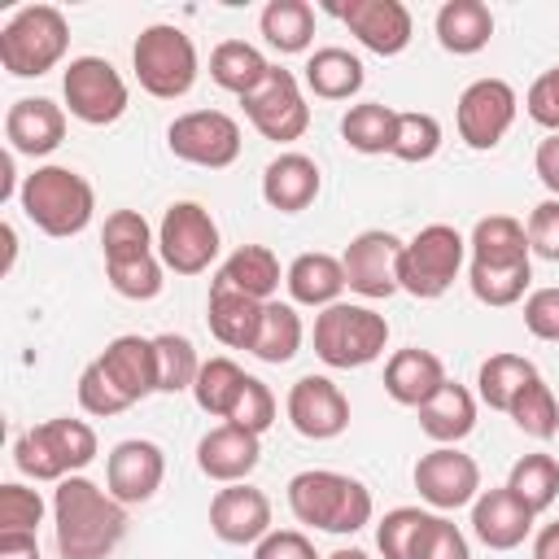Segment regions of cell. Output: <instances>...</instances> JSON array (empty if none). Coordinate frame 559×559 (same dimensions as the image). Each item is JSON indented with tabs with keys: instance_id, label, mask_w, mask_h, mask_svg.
Here are the masks:
<instances>
[{
	"instance_id": "cell-32",
	"label": "cell",
	"mask_w": 559,
	"mask_h": 559,
	"mask_svg": "<svg viewBox=\"0 0 559 559\" xmlns=\"http://www.w3.org/2000/svg\"><path fill=\"white\" fill-rule=\"evenodd\" d=\"M362 61L349 52V48H314L306 57V87L319 96V100H349L362 92Z\"/></svg>"
},
{
	"instance_id": "cell-30",
	"label": "cell",
	"mask_w": 559,
	"mask_h": 559,
	"mask_svg": "<svg viewBox=\"0 0 559 559\" xmlns=\"http://www.w3.org/2000/svg\"><path fill=\"white\" fill-rule=\"evenodd\" d=\"M419 428H424L432 441H441V445H459V441L476 428V397H472L463 384L445 380V384L419 406Z\"/></svg>"
},
{
	"instance_id": "cell-47",
	"label": "cell",
	"mask_w": 559,
	"mask_h": 559,
	"mask_svg": "<svg viewBox=\"0 0 559 559\" xmlns=\"http://www.w3.org/2000/svg\"><path fill=\"white\" fill-rule=\"evenodd\" d=\"M39 524H44L39 489H26L17 480L0 485V533H35Z\"/></svg>"
},
{
	"instance_id": "cell-8",
	"label": "cell",
	"mask_w": 559,
	"mask_h": 559,
	"mask_svg": "<svg viewBox=\"0 0 559 559\" xmlns=\"http://www.w3.org/2000/svg\"><path fill=\"white\" fill-rule=\"evenodd\" d=\"M467 240L459 236V227L450 223H428L419 227L406 245H402V262H397V288L419 297V301H437L445 297V288L459 280Z\"/></svg>"
},
{
	"instance_id": "cell-28",
	"label": "cell",
	"mask_w": 559,
	"mask_h": 559,
	"mask_svg": "<svg viewBox=\"0 0 559 559\" xmlns=\"http://www.w3.org/2000/svg\"><path fill=\"white\" fill-rule=\"evenodd\" d=\"M467 253H472V266H520V262H533L528 231L511 214H485L467 236Z\"/></svg>"
},
{
	"instance_id": "cell-4",
	"label": "cell",
	"mask_w": 559,
	"mask_h": 559,
	"mask_svg": "<svg viewBox=\"0 0 559 559\" xmlns=\"http://www.w3.org/2000/svg\"><path fill=\"white\" fill-rule=\"evenodd\" d=\"M70 48V22L57 4H26L0 26V66L13 79H39L61 66Z\"/></svg>"
},
{
	"instance_id": "cell-6",
	"label": "cell",
	"mask_w": 559,
	"mask_h": 559,
	"mask_svg": "<svg viewBox=\"0 0 559 559\" xmlns=\"http://www.w3.org/2000/svg\"><path fill=\"white\" fill-rule=\"evenodd\" d=\"M384 345H389V319L376 314L371 306L336 301L314 314V354L336 371L376 362L384 354Z\"/></svg>"
},
{
	"instance_id": "cell-55",
	"label": "cell",
	"mask_w": 559,
	"mask_h": 559,
	"mask_svg": "<svg viewBox=\"0 0 559 559\" xmlns=\"http://www.w3.org/2000/svg\"><path fill=\"white\" fill-rule=\"evenodd\" d=\"M533 170H537V179L546 183V192L559 197V135H546V140L537 144V153H533Z\"/></svg>"
},
{
	"instance_id": "cell-34",
	"label": "cell",
	"mask_w": 559,
	"mask_h": 559,
	"mask_svg": "<svg viewBox=\"0 0 559 559\" xmlns=\"http://www.w3.org/2000/svg\"><path fill=\"white\" fill-rule=\"evenodd\" d=\"M393 135H397V109H389L384 100H358L345 109L341 118V140L354 153H393Z\"/></svg>"
},
{
	"instance_id": "cell-22",
	"label": "cell",
	"mask_w": 559,
	"mask_h": 559,
	"mask_svg": "<svg viewBox=\"0 0 559 559\" xmlns=\"http://www.w3.org/2000/svg\"><path fill=\"white\" fill-rule=\"evenodd\" d=\"M533 524H537V515L507 485L480 489L476 502H472V533L489 550H515V546H524V537L533 533Z\"/></svg>"
},
{
	"instance_id": "cell-45",
	"label": "cell",
	"mask_w": 559,
	"mask_h": 559,
	"mask_svg": "<svg viewBox=\"0 0 559 559\" xmlns=\"http://www.w3.org/2000/svg\"><path fill=\"white\" fill-rule=\"evenodd\" d=\"M162 258L157 253H144V258H131V262H105V275H109V288L127 301H153L162 293Z\"/></svg>"
},
{
	"instance_id": "cell-49",
	"label": "cell",
	"mask_w": 559,
	"mask_h": 559,
	"mask_svg": "<svg viewBox=\"0 0 559 559\" xmlns=\"http://www.w3.org/2000/svg\"><path fill=\"white\" fill-rule=\"evenodd\" d=\"M411 559H472V550H467V537H463V528L454 520L428 515V524H424L419 546H415Z\"/></svg>"
},
{
	"instance_id": "cell-29",
	"label": "cell",
	"mask_w": 559,
	"mask_h": 559,
	"mask_svg": "<svg viewBox=\"0 0 559 559\" xmlns=\"http://www.w3.org/2000/svg\"><path fill=\"white\" fill-rule=\"evenodd\" d=\"M493 39V13L485 0H445L437 9V44L454 57H472Z\"/></svg>"
},
{
	"instance_id": "cell-16",
	"label": "cell",
	"mask_w": 559,
	"mask_h": 559,
	"mask_svg": "<svg viewBox=\"0 0 559 559\" xmlns=\"http://www.w3.org/2000/svg\"><path fill=\"white\" fill-rule=\"evenodd\" d=\"M284 411H288V424L306 441H332V437H341L349 428V397L328 376H301L288 389Z\"/></svg>"
},
{
	"instance_id": "cell-15",
	"label": "cell",
	"mask_w": 559,
	"mask_h": 559,
	"mask_svg": "<svg viewBox=\"0 0 559 559\" xmlns=\"http://www.w3.org/2000/svg\"><path fill=\"white\" fill-rule=\"evenodd\" d=\"M415 489L428 507L437 511H459L472 507L480 493V467L472 454L454 450V445H437L428 454H419L415 463Z\"/></svg>"
},
{
	"instance_id": "cell-9",
	"label": "cell",
	"mask_w": 559,
	"mask_h": 559,
	"mask_svg": "<svg viewBox=\"0 0 559 559\" xmlns=\"http://www.w3.org/2000/svg\"><path fill=\"white\" fill-rule=\"evenodd\" d=\"M157 258L175 275H201L218 258V223L201 201L166 205L157 223Z\"/></svg>"
},
{
	"instance_id": "cell-19",
	"label": "cell",
	"mask_w": 559,
	"mask_h": 559,
	"mask_svg": "<svg viewBox=\"0 0 559 559\" xmlns=\"http://www.w3.org/2000/svg\"><path fill=\"white\" fill-rule=\"evenodd\" d=\"M210 533L227 546H258L271 533V498L253 485H223L210 498Z\"/></svg>"
},
{
	"instance_id": "cell-13",
	"label": "cell",
	"mask_w": 559,
	"mask_h": 559,
	"mask_svg": "<svg viewBox=\"0 0 559 559\" xmlns=\"http://www.w3.org/2000/svg\"><path fill=\"white\" fill-rule=\"evenodd\" d=\"M402 236L384 231V227H367L358 231L345 253H341V266H345V288L367 297V301H384L397 288V262H402Z\"/></svg>"
},
{
	"instance_id": "cell-35",
	"label": "cell",
	"mask_w": 559,
	"mask_h": 559,
	"mask_svg": "<svg viewBox=\"0 0 559 559\" xmlns=\"http://www.w3.org/2000/svg\"><path fill=\"white\" fill-rule=\"evenodd\" d=\"M301 336H306V328H301V314H297V306L293 301H266L262 306V323H258V341H253V358H262V362H271V367H280V362H293L297 358V349H301Z\"/></svg>"
},
{
	"instance_id": "cell-26",
	"label": "cell",
	"mask_w": 559,
	"mask_h": 559,
	"mask_svg": "<svg viewBox=\"0 0 559 559\" xmlns=\"http://www.w3.org/2000/svg\"><path fill=\"white\" fill-rule=\"evenodd\" d=\"M262 306L266 301H253L227 284H210V301H205V323L214 332L218 345L227 349H253L258 341V323H262Z\"/></svg>"
},
{
	"instance_id": "cell-40",
	"label": "cell",
	"mask_w": 559,
	"mask_h": 559,
	"mask_svg": "<svg viewBox=\"0 0 559 559\" xmlns=\"http://www.w3.org/2000/svg\"><path fill=\"white\" fill-rule=\"evenodd\" d=\"M511 424L524 432V437H533V441H550L555 432H559V402H555V393H550V384L542 380V376H533L524 389H520V397L511 402Z\"/></svg>"
},
{
	"instance_id": "cell-10",
	"label": "cell",
	"mask_w": 559,
	"mask_h": 559,
	"mask_svg": "<svg viewBox=\"0 0 559 559\" xmlns=\"http://www.w3.org/2000/svg\"><path fill=\"white\" fill-rule=\"evenodd\" d=\"M61 96L70 118L87 122V127H109L127 114V83L122 74L105 61V57H74L61 74Z\"/></svg>"
},
{
	"instance_id": "cell-39",
	"label": "cell",
	"mask_w": 559,
	"mask_h": 559,
	"mask_svg": "<svg viewBox=\"0 0 559 559\" xmlns=\"http://www.w3.org/2000/svg\"><path fill=\"white\" fill-rule=\"evenodd\" d=\"M507 489L533 511H550V502L559 498V463L550 454H524L511 463V476H507Z\"/></svg>"
},
{
	"instance_id": "cell-14",
	"label": "cell",
	"mask_w": 559,
	"mask_h": 559,
	"mask_svg": "<svg viewBox=\"0 0 559 559\" xmlns=\"http://www.w3.org/2000/svg\"><path fill=\"white\" fill-rule=\"evenodd\" d=\"M515 109H520V96H515V87L507 79H476V83H467L463 96H459V109H454L459 140L467 148H476V153L502 144V135L515 122Z\"/></svg>"
},
{
	"instance_id": "cell-44",
	"label": "cell",
	"mask_w": 559,
	"mask_h": 559,
	"mask_svg": "<svg viewBox=\"0 0 559 559\" xmlns=\"http://www.w3.org/2000/svg\"><path fill=\"white\" fill-rule=\"evenodd\" d=\"M437 148H441V122L424 109H402L397 135H393V157L397 162H432Z\"/></svg>"
},
{
	"instance_id": "cell-56",
	"label": "cell",
	"mask_w": 559,
	"mask_h": 559,
	"mask_svg": "<svg viewBox=\"0 0 559 559\" xmlns=\"http://www.w3.org/2000/svg\"><path fill=\"white\" fill-rule=\"evenodd\" d=\"M0 559H39L35 533H0Z\"/></svg>"
},
{
	"instance_id": "cell-24",
	"label": "cell",
	"mask_w": 559,
	"mask_h": 559,
	"mask_svg": "<svg viewBox=\"0 0 559 559\" xmlns=\"http://www.w3.org/2000/svg\"><path fill=\"white\" fill-rule=\"evenodd\" d=\"M319 188H323V175H319L314 157H306V153H280L262 170V201L271 210H280V214L310 210Z\"/></svg>"
},
{
	"instance_id": "cell-23",
	"label": "cell",
	"mask_w": 559,
	"mask_h": 559,
	"mask_svg": "<svg viewBox=\"0 0 559 559\" xmlns=\"http://www.w3.org/2000/svg\"><path fill=\"white\" fill-rule=\"evenodd\" d=\"M100 371L109 376V384L135 406L148 393H157V354H153V336H135L122 332L100 349Z\"/></svg>"
},
{
	"instance_id": "cell-52",
	"label": "cell",
	"mask_w": 559,
	"mask_h": 559,
	"mask_svg": "<svg viewBox=\"0 0 559 559\" xmlns=\"http://www.w3.org/2000/svg\"><path fill=\"white\" fill-rule=\"evenodd\" d=\"M524 231H528V249L537 258L559 262V197H546L542 205H533Z\"/></svg>"
},
{
	"instance_id": "cell-5",
	"label": "cell",
	"mask_w": 559,
	"mask_h": 559,
	"mask_svg": "<svg viewBox=\"0 0 559 559\" xmlns=\"http://www.w3.org/2000/svg\"><path fill=\"white\" fill-rule=\"evenodd\" d=\"M92 459H96V432H92V424L70 419V415H57V419H44V424L26 428L13 445V463L31 480L79 476Z\"/></svg>"
},
{
	"instance_id": "cell-36",
	"label": "cell",
	"mask_w": 559,
	"mask_h": 559,
	"mask_svg": "<svg viewBox=\"0 0 559 559\" xmlns=\"http://www.w3.org/2000/svg\"><path fill=\"white\" fill-rule=\"evenodd\" d=\"M537 376V367L524 358V354H489L476 371V393L489 411H511V402L520 397V389Z\"/></svg>"
},
{
	"instance_id": "cell-17",
	"label": "cell",
	"mask_w": 559,
	"mask_h": 559,
	"mask_svg": "<svg viewBox=\"0 0 559 559\" xmlns=\"http://www.w3.org/2000/svg\"><path fill=\"white\" fill-rule=\"evenodd\" d=\"M166 476V454L157 441L144 437H127L109 450L105 459V489L122 502V507H140L162 489Z\"/></svg>"
},
{
	"instance_id": "cell-54",
	"label": "cell",
	"mask_w": 559,
	"mask_h": 559,
	"mask_svg": "<svg viewBox=\"0 0 559 559\" xmlns=\"http://www.w3.org/2000/svg\"><path fill=\"white\" fill-rule=\"evenodd\" d=\"M253 559H323V555H314V542L301 528H271L253 546Z\"/></svg>"
},
{
	"instance_id": "cell-37",
	"label": "cell",
	"mask_w": 559,
	"mask_h": 559,
	"mask_svg": "<svg viewBox=\"0 0 559 559\" xmlns=\"http://www.w3.org/2000/svg\"><path fill=\"white\" fill-rule=\"evenodd\" d=\"M258 31L275 52H306L314 39V9L306 0H271L258 17Z\"/></svg>"
},
{
	"instance_id": "cell-21",
	"label": "cell",
	"mask_w": 559,
	"mask_h": 559,
	"mask_svg": "<svg viewBox=\"0 0 559 559\" xmlns=\"http://www.w3.org/2000/svg\"><path fill=\"white\" fill-rule=\"evenodd\" d=\"M4 140H9V153L48 157L66 140V109L48 96H22L4 114Z\"/></svg>"
},
{
	"instance_id": "cell-58",
	"label": "cell",
	"mask_w": 559,
	"mask_h": 559,
	"mask_svg": "<svg viewBox=\"0 0 559 559\" xmlns=\"http://www.w3.org/2000/svg\"><path fill=\"white\" fill-rule=\"evenodd\" d=\"M0 197H13V153L0 157Z\"/></svg>"
},
{
	"instance_id": "cell-57",
	"label": "cell",
	"mask_w": 559,
	"mask_h": 559,
	"mask_svg": "<svg viewBox=\"0 0 559 559\" xmlns=\"http://www.w3.org/2000/svg\"><path fill=\"white\" fill-rule=\"evenodd\" d=\"M533 559H559V520L533 537Z\"/></svg>"
},
{
	"instance_id": "cell-7",
	"label": "cell",
	"mask_w": 559,
	"mask_h": 559,
	"mask_svg": "<svg viewBox=\"0 0 559 559\" xmlns=\"http://www.w3.org/2000/svg\"><path fill=\"white\" fill-rule=\"evenodd\" d=\"M131 70H135V79L148 96L179 100L197 83V44H192L188 31H179L170 22H153L135 35Z\"/></svg>"
},
{
	"instance_id": "cell-38",
	"label": "cell",
	"mask_w": 559,
	"mask_h": 559,
	"mask_svg": "<svg viewBox=\"0 0 559 559\" xmlns=\"http://www.w3.org/2000/svg\"><path fill=\"white\" fill-rule=\"evenodd\" d=\"M245 380H249V376H245L227 354H214V358L201 362L197 384H192V397H197V406H201L205 415L227 419V415L236 411V397H240Z\"/></svg>"
},
{
	"instance_id": "cell-42",
	"label": "cell",
	"mask_w": 559,
	"mask_h": 559,
	"mask_svg": "<svg viewBox=\"0 0 559 559\" xmlns=\"http://www.w3.org/2000/svg\"><path fill=\"white\" fill-rule=\"evenodd\" d=\"M153 354H157V393H183L197 384L201 358L188 336L162 332V336H153Z\"/></svg>"
},
{
	"instance_id": "cell-33",
	"label": "cell",
	"mask_w": 559,
	"mask_h": 559,
	"mask_svg": "<svg viewBox=\"0 0 559 559\" xmlns=\"http://www.w3.org/2000/svg\"><path fill=\"white\" fill-rule=\"evenodd\" d=\"M266 74H271V61H266L253 44H245V39H223V44L210 52V79H214L223 92L240 96V100H245Z\"/></svg>"
},
{
	"instance_id": "cell-60",
	"label": "cell",
	"mask_w": 559,
	"mask_h": 559,
	"mask_svg": "<svg viewBox=\"0 0 559 559\" xmlns=\"http://www.w3.org/2000/svg\"><path fill=\"white\" fill-rule=\"evenodd\" d=\"M323 559H371V555L358 550V546H341V550H332V555H323Z\"/></svg>"
},
{
	"instance_id": "cell-18",
	"label": "cell",
	"mask_w": 559,
	"mask_h": 559,
	"mask_svg": "<svg viewBox=\"0 0 559 559\" xmlns=\"http://www.w3.org/2000/svg\"><path fill=\"white\" fill-rule=\"evenodd\" d=\"M332 13L376 57H397L411 44V35H415L411 9L402 0H349V4H336Z\"/></svg>"
},
{
	"instance_id": "cell-46",
	"label": "cell",
	"mask_w": 559,
	"mask_h": 559,
	"mask_svg": "<svg viewBox=\"0 0 559 559\" xmlns=\"http://www.w3.org/2000/svg\"><path fill=\"white\" fill-rule=\"evenodd\" d=\"M432 511H419V507H393L380 524H376V550L384 559H411L415 546H419V533L428 524Z\"/></svg>"
},
{
	"instance_id": "cell-59",
	"label": "cell",
	"mask_w": 559,
	"mask_h": 559,
	"mask_svg": "<svg viewBox=\"0 0 559 559\" xmlns=\"http://www.w3.org/2000/svg\"><path fill=\"white\" fill-rule=\"evenodd\" d=\"M0 236H4V271H13V258H17V231L4 223V227H0Z\"/></svg>"
},
{
	"instance_id": "cell-53",
	"label": "cell",
	"mask_w": 559,
	"mask_h": 559,
	"mask_svg": "<svg viewBox=\"0 0 559 559\" xmlns=\"http://www.w3.org/2000/svg\"><path fill=\"white\" fill-rule=\"evenodd\" d=\"M524 328L537 341H559V288H533L524 297Z\"/></svg>"
},
{
	"instance_id": "cell-3",
	"label": "cell",
	"mask_w": 559,
	"mask_h": 559,
	"mask_svg": "<svg viewBox=\"0 0 559 559\" xmlns=\"http://www.w3.org/2000/svg\"><path fill=\"white\" fill-rule=\"evenodd\" d=\"M22 214L52 240H70L92 223L96 192L92 183L70 166H35L17 188Z\"/></svg>"
},
{
	"instance_id": "cell-1",
	"label": "cell",
	"mask_w": 559,
	"mask_h": 559,
	"mask_svg": "<svg viewBox=\"0 0 559 559\" xmlns=\"http://www.w3.org/2000/svg\"><path fill=\"white\" fill-rule=\"evenodd\" d=\"M52 528L61 559H109L127 537V507L87 476H66L52 489Z\"/></svg>"
},
{
	"instance_id": "cell-41",
	"label": "cell",
	"mask_w": 559,
	"mask_h": 559,
	"mask_svg": "<svg viewBox=\"0 0 559 559\" xmlns=\"http://www.w3.org/2000/svg\"><path fill=\"white\" fill-rule=\"evenodd\" d=\"M467 284H472V297L480 306H515L528 284H533V262H520V266H467Z\"/></svg>"
},
{
	"instance_id": "cell-12",
	"label": "cell",
	"mask_w": 559,
	"mask_h": 559,
	"mask_svg": "<svg viewBox=\"0 0 559 559\" xmlns=\"http://www.w3.org/2000/svg\"><path fill=\"white\" fill-rule=\"evenodd\" d=\"M240 105H245L249 122L258 127V135H262V140H275V144H293V140H301L306 127H310V105H306V96H301V83H297V74L284 70V66H271V74H266Z\"/></svg>"
},
{
	"instance_id": "cell-25",
	"label": "cell",
	"mask_w": 559,
	"mask_h": 559,
	"mask_svg": "<svg viewBox=\"0 0 559 559\" xmlns=\"http://www.w3.org/2000/svg\"><path fill=\"white\" fill-rule=\"evenodd\" d=\"M445 367L432 349H419V345H406L397 354H389L384 362V393L397 402V406H424L441 384H445Z\"/></svg>"
},
{
	"instance_id": "cell-11",
	"label": "cell",
	"mask_w": 559,
	"mask_h": 559,
	"mask_svg": "<svg viewBox=\"0 0 559 559\" xmlns=\"http://www.w3.org/2000/svg\"><path fill=\"white\" fill-rule=\"evenodd\" d=\"M166 144L179 162L205 166V170H227L240 157V122L223 109H188L166 127Z\"/></svg>"
},
{
	"instance_id": "cell-48",
	"label": "cell",
	"mask_w": 559,
	"mask_h": 559,
	"mask_svg": "<svg viewBox=\"0 0 559 559\" xmlns=\"http://www.w3.org/2000/svg\"><path fill=\"white\" fill-rule=\"evenodd\" d=\"M79 406H83L87 415H96V419H109V415L131 411V402L109 384V376L100 371V362H96V358L79 371Z\"/></svg>"
},
{
	"instance_id": "cell-20",
	"label": "cell",
	"mask_w": 559,
	"mask_h": 559,
	"mask_svg": "<svg viewBox=\"0 0 559 559\" xmlns=\"http://www.w3.org/2000/svg\"><path fill=\"white\" fill-rule=\"evenodd\" d=\"M258 459H262L258 432L227 424V419L197 441V467L205 480H218V485H240L258 467Z\"/></svg>"
},
{
	"instance_id": "cell-2",
	"label": "cell",
	"mask_w": 559,
	"mask_h": 559,
	"mask_svg": "<svg viewBox=\"0 0 559 559\" xmlns=\"http://www.w3.org/2000/svg\"><path fill=\"white\" fill-rule=\"evenodd\" d=\"M288 511L297 524H310L319 533H358L371 524V489L345 472L310 467L288 480Z\"/></svg>"
},
{
	"instance_id": "cell-31",
	"label": "cell",
	"mask_w": 559,
	"mask_h": 559,
	"mask_svg": "<svg viewBox=\"0 0 559 559\" xmlns=\"http://www.w3.org/2000/svg\"><path fill=\"white\" fill-rule=\"evenodd\" d=\"M214 284H227L253 301H275L280 293V258L266 245H240L214 275Z\"/></svg>"
},
{
	"instance_id": "cell-50",
	"label": "cell",
	"mask_w": 559,
	"mask_h": 559,
	"mask_svg": "<svg viewBox=\"0 0 559 559\" xmlns=\"http://www.w3.org/2000/svg\"><path fill=\"white\" fill-rule=\"evenodd\" d=\"M227 424H240V428H249V432L262 437L275 424V393L258 376H249L245 389H240V397H236V411L227 415Z\"/></svg>"
},
{
	"instance_id": "cell-27",
	"label": "cell",
	"mask_w": 559,
	"mask_h": 559,
	"mask_svg": "<svg viewBox=\"0 0 559 559\" xmlns=\"http://www.w3.org/2000/svg\"><path fill=\"white\" fill-rule=\"evenodd\" d=\"M284 284H288V297L293 306H314V310H328L341 301L345 293V266L341 258L332 253H297L284 271Z\"/></svg>"
},
{
	"instance_id": "cell-43",
	"label": "cell",
	"mask_w": 559,
	"mask_h": 559,
	"mask_svg": "<svg viewBox=\"0 0 559 559\" xmlns=\"http://www.w3.org/2000/svg\"><path fill=\"white\" fill-rule=\"evenodd\" d=\"M100 249H105V262H131V258L153 253L148 218L140 210H114L100 227Z\"/></svg>"
},
{
	"instance_id": "cell-51",
	"label": "cell",
	"mask_w": 559,
	"mask_h": 559,
	"mask_svg": "<svg viewBox=\"0 0 559 559\" xmlns=\"http://www.w3.org/2000/svg\"><path fill=\"white\" fill-rule=\"evenodd\" d=\"M524 109H528V118H533L537 127H546L550 135H559V66L542 70V74L528 83Z\"/></svg>"
}]
</instances>
